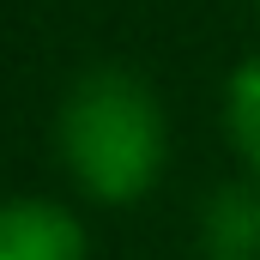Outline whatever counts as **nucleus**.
<instances>
[{
    "instance_id": "nucleus-1",
    "label": "nucleus",
    "mask_w": 260,
    "mask_h": 260,
    "mask_svg": "<svg viewBox=\"0 0 260 260\" xmlns=\"http://www.w3.org/2000/svg\"><path fill=\"white\" fill-rule=\"evenodd\" d=\"M55 151L85 200L133 206L170 170V115L133 67H91L61 97Z\"/></svg>"
},
{
    "instance_id": "nucleus-2",
    "label": "nucleus",
    "mask_w": 260,
    "mask_h": 260,
    "mask_svg": "<svg viewBox=\"0 0 260 260\" xmlns=\"http://www.w3.org/2000/svg\"><path fill=\"white\" fill-rule=\"evenodd\" d=\"M0 260H91L85 224L61 200H0Z\"/></svg>"
},
{
    "instance_id": "nucleus-3",
    "label": "nucleus",
    "mask_w": 260,
    "mask_h": 260,
    "mask_svg": "<svg viewBox=\"0 0 260 260\" xmlns=\"http://www.w3.org/2000/svg\"><path fill=\"white\" fill-rule=\"evenodd\" d=\"M200 260H260V176L212 182L194 212Z\"/></svg>"
},
{
    "instance_id": "nucleus-4",
    "label": "nucleus",
    "mask_w": 260,
    "mask_h": 260,
    "mask_svg": "<svg viewBox=\"0 0 260 260\" xmlns=\"http://www.w3.org/2000/svg\"><path fill=\"white\" fill-rule=\"evenodd\" d=\"M218 115H224V139H230V151L242 157V170L260 176V55L230 67Z\"/></svg>"
},
{
    "instance_id": "nucleus-5",
    "label": "nucleus",
    "mask_w": 260,
    "mask_h": 260,
    "mask_svg": "<svg viewBox=\"0 0 260 260\" xmlns=\"http://www.w3.org/2000/svg\"><path fill=\"white\" fill-rule=\"evenodd\" d=\"M254 12H260V0H254Z\"/></svg>"
}]
</instances>
